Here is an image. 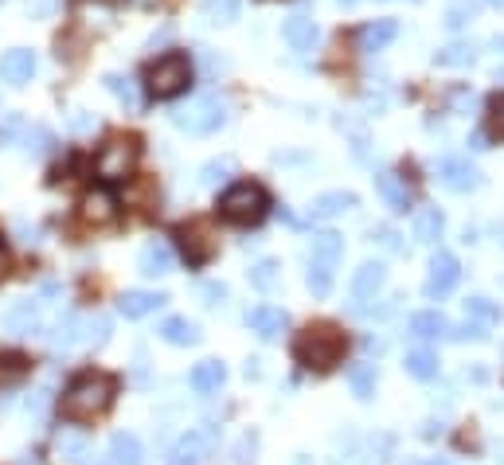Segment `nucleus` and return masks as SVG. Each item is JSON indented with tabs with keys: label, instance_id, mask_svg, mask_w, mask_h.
Instances as JSON below:
<instances>
[{
	"label": "nucleus",
	"instance_id": "obj_1",
	"mask_svg": "<svg viewBox=\"0 0 504 465\" xmlns=\"http://www.w3.org/2000/svg\"><path fill=\"white\" fill-rule=\"evenodd\" d=\"M344 356H348V333L336 321H309L293 336V360H298L305 372L324 375V372L340 368Z\"/></svg>",
	"mask_w": 504,
	"mask_h": 465
},
{
	"label": "nucleus",
	"instance_id": "obj_2",
	"mask_svg": "<svg viewBox=\"0 0 504 465\" xmlns=\"http://www.w3.org/2000/svg\"><path fill=\"white\" fill-rule=\"evenodd\" d=\"M117 395V380L106 372H86L78 375V380L67 383L63 399H59V414H63L67 422H94L98 414L110 411Z\"/></svg>",
	"mask_w": 504,
	"mask_h": 465
},
{
	"label": "nucleus",
	"instance_id": "obj_3",
	"mask_svg": "<svg viewBox=\"0 0 504 465\" xmlns=\"http://www.w3.org/2000/svg\"><path fill=\"white\" fill-rule=\"evenodd\" d=\"M220 215L235 227H259L270 215V196H266L262 184L243 180L220 196Z\"/></svg>",
	"mask_w": 504,
	"mask_h": 465
},
{
	"label": "nucleus",
	"instance_id": "obj_4",
	"mask_svg": "<svg viewBox=\"0 0 504 465\" xmlns=\"http://www.w3.org/2000/svg\"><path fill=\"white\" fill-rule=\"evenodd\" d=\"M192 86V63L188 55H161L149 67V94L153 98H176Z\"/></svg>",
	"mask_w": 504,
	"mask_h": 465
},
{
	"label": "nucleus",
	"instance_id": "obj_5",
	"mask_svg": "<svg viewBox=\"0 0 504 465\" xmlns=\"http://www.w3.org/2000/svg\"><path fill=\"white\" fill-rule=\"evenodd\" d=\"M137 156H141V141H137V137H114V141H106L102 153L94 156V168H98L102 180L117 184V180H125V176L133 172Z\"/></svg>",
	"mask_w": 504,
	"mask_h": 465
},
{
	"label": "nucleus",
	"instance_id": "obj_6",
	"mask_svg": "<svg viewBox=\"0 0 504 465\" xmlns=\"http://www.w3.org/2000/svg\"><path fill=\"white\" fill-rule=\"evenodd\" d=\"M172 122L188 133H215L227 122V102L220 94H204V98H196L188 110H176Z\"/></svg>",
	"mask_w": 504,
	"mask_h": 465
},
{
	"label": "nucleus",
	"instance_id": "obj_7",
	"mask_svg": "<svg viewBox=\"0 0 504 465\" xmlns=\"http://www.w3.org/2000/svg\"><path fill=\"white\" fill-rule=\"evenodd\" d=\"M176 239H180V254L188 266H207L215 259V251H220V239H215L212 223H204V220L176 227Z\"/></svg>",
	"mask_w": 504,
	"mask_h": 465
},
{
	"label": "nucleus",
	"instance_id": "obj_8",
	"mask_svg": "<svg viewBox=\"0 0 504 465\" xmlns=\"http://www.w3.org/2000/svg\"><path fill=\"white\" fill-rule=\"evenodd\" d=\"M220 446V427H196L188 430L168 453V465H204Z\"/></svg>",
	"mask_w": 504,
	"mask_h": 465
},
{
	"label": "nucleus",
	"instance_id": "obj_9",
	"mask_svg": "<svg viewBox=\"0 0 504 465\" xmlns=\"http://www.w3.org/2000/svg\"><path fill=\"white\" fill-rule=\"evenodd\" d=\"M461 282V262L453 254L438 251L430 259V274H427V298H446L453 285Z\"/></svg>",
	"mask_w": 504,
	"mask_h": 465
},
{
	"label": "nucleus",
	"instance_id": "obj_10",
	"mask_svg": "<svg viewBox=\"0 0 504 465\" xmlns=\"http://www.w3.org/2000/svg\"><path fill=\"white\" fill-rule=\"evenodd\" d=\"M438 180L450 192H473V188H481V172L466 156H446V161H438Z\"/></svg>",
	"mask_w": 504,
	"mask_h": 465
},
{
	"label": "nucleus",
	"instance_id": "obj_11",
	"mask_svg": "<svg viewBox=\"0 0 504 465\" xmlns=\"http://www.w3.org/2000/svg\"><path fill=\"white\" fill-rule=\"evenodd\" d=\"M246 325H251L262 341H274L278 333H285L290 317H285V309H278V305H254V309L246 313Z\"/></svg>",
	"mask_w": 504,
	"mask_h": 465
},
{
	"label": "nucleus",
	"instance_id": "obj_12",
	"mask_svg": "<svg viewBox=\"0 0 504 465\" xmlns=\"http://www.w3.org/2000/svg\"><path fill=\"white\" fill-rule=\"evenodd\" d=\"M83 220L91 223V227H106V223H114L117 220V200L106 188H94V192H86V200H83Z\"/></svg>",
	"mask_w": 504,
	"mask_h": 465
},
{
	"label": "nucleus",
	"instance_id": "obj_13",
	"mask_svg": "<svg viewBox=\"0 0 504 465\" xmlns=\"http://www.w3.org/2000/svg\"><path fill=\"white\" fill-rule=\"evenodd\" d=\"M375 188H380V196L388 200L391 212H411L414 192L407 188V180H403L399 172H380V176H375Z\"/></svg>",
	"mask_w": 504,
	"mask_h": 465
},
{
	"label": "nucleus",
	"instance_id": "obj_14",
	"mask_svg": "<svg viewBox=\"0 0 504 465\" xmlns=\"http://www.w3.org/2000/svg\"><path fill=\"white\" fill-rule=\"evenodd\" d=\"M32 75H36V55L28 52V47H16V52H8L0 59V78H4V83L24 86Z\"/></svg>",
	"mask_w": 504,
	"mask_h": 465
},
{
	"label": "nucleus",
	"instance_id": "obj_15",
	"mask_svg": "<svg viewBox=\"0 0 504 465\" xmlns=\"http://www.w3.org/2000/svg\"><path fill=\"white\" fill-rule=\"evenodd\" d=\"M317 39H321V32H317V24H313L309 16H290L285 20V44L293 47V52H313L317 47Z\"/></svg>",
	"mask_w": 504,
	"mask_h": 465
},
{
	"label": "nucleus",
	"instance_id": "obj_16",
	"mask_svg": "<svg viewBox=\"0 0 504 465\" xmlns=\"http://www.w3.org/2000/svg\"><path fill=\"white\" fill-rule=\"evenodd\" d=\"M223 380H227V368H223L220 360H200V364L192 368V375H188L192 391H200V395L220 391V388H223Z\"/></svg>",
	"mask_w": 504,
	"mask_h": 465
},
{
	"label": "nucleus",
	"instance_id": "obj_17",
	"mask_svg": "<svg viewBox=\"0 0 504 465\" xmlns=\"http://www.w3.org/2000/svg\"><path fill=\"white\" fill-rule=\"evenodd\" d=\"M383 282H388L383 262H364L360 270H356V278H352V293L356 298H375V293L383 290Z\"/></svg>",
	"mask_w": 504,
	"mask_h": 465
},
{
	"label": "nucleus",
	"instance_id": "obj_18",
	"mask_svg": "<svg viewBox=\"0 0 504 465\" xmlns=\"http://www.w3.org/2000/svg\"><path fill=\"white\" fill-rule=\"evenodd\" d=\"M141 274H149V278H161V274L172 270V246L161 243V239H153L149 246L141 251Z\"/></svg>",
	"mask_w": 504,
	"mask_h": 465
},
{
	"label": "nucleus",
	"instance_id": "obj_19",
	"mask_svg": "<svg viewBox=\"0 0 504 465\" xmlns=\"http://www.w3.org/2000/svg\"><path fill=\"white\" fill-rule=\"evenodd\" d=\"M164 301H168L164 293H149V290H130V293H125V298L117 301V305H122V313L130 317V321H137V317H149L153 309H161Z\"/></svg>",
	"mask_w": 504,
	"mask_h": 465
},
{
	"label": "nucleus",
	"instance_id": "obj_20",
	"mask_svg": "<svg viewBox=\"0 0 504 465\" xmlns=\"http://www.w3.org/2000/svg\"><path fill=\"white\" fill-rule=\"evenodd\" d=\"M106 465H141V442H137L133 434H114Z\"/></svg>",
	"mask_w": 504,
	"mask_h": 465
},
{
	"label": "nucleus",
	"instance_id": "obj_21",
	"mask_svg": "<svg viewBox=\"0 0 504 465\" xmlns=\"http://www.w3.org/2000/svg\"><path fill=\"white\" fill-rule=\"evenodd\" d=\"M411 333L422 336V341H434V336H450V321L438 309H422L411 317Z\"/></svg>",
	"mask_w": 504,
	"mask_h": 465
},
{
	"label": "nucleus",
	"instance_id": "obj_22",
	"mask_svg": "<svg viewBox=\"0 0 504 465\" xmlns=\"http://www.w3.org/2000/svg\"><path fill=\"white\" fill-rule=\"evenodd\" d=\"M395 36H399V24H395V20H375V24H368L360 32V47L364 52H383Z\"/></svg>",
	"mask_w": 504,
	"mask_h": 465
},
{
	"label": "nucleus",
	"instance_id": "obj_23",
	"mask_svg": "<svg viewBox=\"0 0 504 465\" xmlns=\"http://www.w3.org/2000/svg\"><path fill=\"white\" fill-rule=\"evenodd\" d=\"M161 341L176 344V349H188V344L200 341V333H196V325L188 321V317H168V321L161 325Z\"/></svg>",
	"mask_w": 504,
	"mask_h": 465
},
{
	"label": "nucleus",
	"instance_id": "obj_24",
	"mask_svg": "<svg viewBox=\"0 0 504 465\" xmlns=\"http://www.w3.org/2000/svg\"><path fill=\"white\" fill-rule=\"evenodd\" d=\"M442 231H446V220H442L438 207H422V212L414 215V239L419 243H438Z\"/></svg>",
	"mask_w": 504,
	"mask_h": 465
},
{
	"label": "nucleus",
	"instance_id": "obj_25",
	"mask_svg": "<svg viewBox=\"0 0 504 465\" xmlns=\"http://www.w3.org/2000/svg\"><path fill=\"white\" fill-rule=\"evenodd\" d=\"M348 207H356L352 192H324V196L313 200V220H332V215L348 212Z\"/></svg>",
	"mask_w": 504,
	"mask_h": 465
},
{
	"label": "nucleus",
	"instance_id": "obj_26",
	"mask_svg": "<svg viewBox=\"0 0 504 465\" xmlns=\"http://www.w3.org/2000/svg\"><path fill=\"white\" fill-rule=\"evenodd\" d=\"M340 251H344V243H340V235H336V231H321V235H313V246H309L313 262L336 266V259H340Z\"/></svg>",
	"mask_w": 504,
	"mask_h": 465
},
{
	"label": "nucleus",
	"instance_id": "obj_27",
	"mask_svg": "<svg viewBox=\"0 0 504 465\" xmlns=\"http://www.w3.org/2000/svg\"><path fill=\"white\" fill-rule=\"evenodd\" d=\"M8 329L20 333V336H32V333H39V305H32V301H20L16 309L8 313Z\"/></svg>",
	"mask_w": 504,
	"mask_h": 465
},
{
	"label": "nucleus",
	"instance_id": "obj_28",
	"mask_svg": "<svg viewBox=\"0 0 504 465\" xmlns=\"http://www.w3.org/2000/svg\"><path fill=\"white\" fill-rule=\"evenodd\" d=\"M407 372L414 380H434V375H438V356L427 352V349H411L407 352Z\"/></svg>",
	"mask_w": 504,
	"mask_h": 465
},
{
	"label": "nucleus",
	"instance_id": "obj_29",
	"mask_svg": "<svg viewBox=\"0 0 504 465\" xmlns=\"http://www.w3.org/2000/svg\"><path fill=\"white\" fill-rule=\"evenodd\" d=\"M473 59H477V47L473 44H450V47H442V52L434 55V63L438 67H469Z\"/></svg>",
	"mask_w": 504,
	"mask_h": 465
},
{
	"label": "nucleus",
	"instance_id": "obj_30",
	"mask_svg": "<svg viewBox=\"0 0 504 465\" xmlns=\"http://www.w3.org/2000/svg\"><path fill=\"white\" fill-rule=\"evenodd\" d=\"M477 20V0H450L446 4V28H466V24H473Z\"/></svg>",
	"mask_w": 504,
	"mask_h": 465
},
{
	"label": "nucleus",
	"instance_id": "obj_31",
	"mask_svg": "<svg viewBox=\"0 0 504 465\" xmlns=\"http://www.w3.org/2000/svg\"><path fill=\"white\" fill-rule=\"evenodd\" d=\"M106 91L122 98V102L130 106V110H137V106H141V94H137V86H133V78H130V75H106Z\"/></svg>",
	"mask_w": 504,
	"mask_h": 465
},
{
	"label": "nucleus",
	"instance_id": "obj_32",
	"mask_svg": "<svg viewBox=\"0 0 504 465\" xmlns=\"http://www.w3.org/2000/svg\"><path fill=\"white\" fill-rule=\"evenodd\" d=\"M305 282H309V290L317 293V298H329V290H332V266L313 262L309 274H305Z\"/></svg>",
	"mask_w": 504,
	"mask_h": 465
},
{
	"label": "nucleus",
	"instance_id": "obj_33",
	"mask_svg": "<svg viewBox=\"0 0 504 465\" xmlns=\"http://www.w3.org/2000/svg\"><path fill=\"white\" fill-rule=\"evenodd\" d=\"M352 391H356V399H372L375 395V372L368 368V364L352 368Z\"/></svg>",
	"mask_w": 504,
	"mask_h": 465
},
{
	"label": "nucleus",
	"instance_id": "obj_34",
	"mask_svg": "<svg viewBox=\"0 0 504 465\" xmlns=\"http://www.w3.org/2000/svg\"><path fill=\"white\" fill-rule=\"evenodd\" d=\"M274 278H278V262H274V259H262V262L251 270V282L259 285V290H270Z\"/></svg>",
	"mask_w": 504,
	"mask_h": 465
},
{
	"label": "nucleus",
	"instance_id": "obj_35",
	"mask_svg": "<svg viewBox=\"0 0 504 465\" xmlns=\"http://www.w3.org/2000/svg\"><path fill=\"white\" fill-rule=\"evenodd\" d=\"M489 133L504 141V94H492L489 98Z\"/></svg>",
	"mask_w": 504,
	"mask_h": 465
},
{
	"label": "nucleus",
	"instance_id": "obj_36",
	"mask_svg": "<svg viewBox=\"0 0 504 465\" xmlns=\"http://www.w3.org/2000/svg\"><path fill=\"white\" fill-rule=\"evenodd\" d=\"M59 450H63V458L75 461V465H83L86 458H91V446H86L83 438H63V442H59Z\"/></svg>",
	"mask_w": 504,
	"mask_h": 465
},
{
	"label": "nucleus",
	"instance_id": "obj_37",
	"mask_svg": "<svg viewBox=\"0 0 504 465\" xmlns=\"http://www.w3.org/2000/svg\"><path fill=\"white\" fill-rule=\"evenodd\" d=\"M207 12L220 16V24H227V20L239 16V0H207Z\"/></svg>",
	"mask_w": 504,
	"mask_h": 465
},
{
	"label": "nucleus",
	"instance_id": "obj_38",
	"mask_svg": "<svg viewBox=\"0 0 504 465\" xmlns=\"http://www.w3.org/2000/svg\"><path fill=\"white\" fill-rule=\"evenodd\" d=\"M466 309H469L473 317H485V321H500V309H497V305H489L485 298H469Z\"/></svg>",
	"mask_w": 504,
	"mask_h": 465
},
{
	"label": "nucleus",
	"instance_id": "obj_39",
	"mask_svg": "<svg viewBox=\"0 0 504 465\" xmlns=\"http://www.w3.org/2000/svg\"><path fill=\"white\" fill-rule=\"evenodd\" d=\"M0 372H4V375H24L28 360L20 352H4V356H0Z\"/></svg>",
	"mask_w": 504,
	"mask_h": 465
},
{
	"label": "nucleus",
	"instance_id": "obj_40",
	"mask_svg": "<svg viewBox=\"0 0 504 465\" xmlns=\"http://www.w3.org/2000/svg\"><path fill=\"white\" fill-rule=\"evenodd\" d=\"M71 341H78V317H63L55 329V344H71Z\"/></svg>",
	"mask_w": 504,
	"mask_h": 465
},
{
	"label": "nucleus",
	"instance_id": "obj_41",
	"mask_svg": "<svg viewBox=\"0 0 504 465\" xmlns=\"http://www.w3.org/2000/svg\"><path fill=\"white\" fill-rule=\"evenodd\" d=\"M204 298H207V305H220L227 298V285L223 282H207L204 285Z\"/></svg>",
	"mask_w": 504,
	"mask_h": 465
},
{
	"label": "nucleus",
	"instance_id": "obj_42",
	"mask_svg": "<svg viewBox=\"0 0 504 465\" xmlns=\"http://www.w3.org/2000/svg\"><path fill=\"white\" fill-rule=\"evenodd\" d=\"M453 336H458V341H469V336H473V341H485L489 333H485V325H461Z\"/></svg>",
	"mask_w": 504,
	"mask_h": 465
},
{
	"label": "nucleus",
	"instance_id": "obj_43",
	"mask_svg": "<svg viewBox=\"0 0 504 465\" xmlns=\"http://www.w3.org/2000/svg\"><path fill=\"white\" fill-rule=\"evenodd\" d=\"M375 235H380V243L388 246V251H399V235H395L391 227H380V231H375Z\"/></svg>",
	"mask_w": 504,
	"mask_h": 465
},
{
	"label": "nucleus",
	"instance_id": "obj_44",
	"mask_svg": "<svg viewBox=\"0 0 504 465\" xmlns=\"http://www.w3.org/2000/svg\"><path fill=\"white\" fill-rule=\"evenodd\" d=\"M8 266H12V262H8V251H4V246H0V282L8 278Z\"/></svg>",
	"mask_w": 504,
	"mask_h": 465
},
{
	"label": "nucleus",
	"instance_id": "obj_45",
	"mask_svg": "<svg viewBox=\"0 0 504 465\" xmlns=\"http://www.w3.org/2000/svg\"><path fill=\"white\" fill-rule=\"evenodd\" d=\"M414 465H446L442 458H427V461H414Z\"/></svg>",
	"mask_w": 504,
	"mask_h": 465
},
{
	"label": "nucleus",
	"instance_id": "obj_46",
	"mask_svg": "<svg viewBox=\"0 0 504 465\" xmlns=\"http://www.w3.org/2000/svg\"><path fill=\"white\" fill-rule=\"evenodd\" d=\"M340 4H344V8H352V4H360V0H340Z\"/></svg>",
	"mask_w": 504,
	"mask_h": 465
},
{
	"label": "nucleus",
	"instance_id": "obj_47",
	"mask_svg": "<svg viewBox=\"0 0 504 465\" xmlns=\"http://www.w3.org/2000/svg\"><path fill=\"white\" fill-rule=\"evenodd\" d=\"M489 4H492V8H504V0H489Z\"/></svg>",
	"mask_w": 504,
	"mask_h": 465
},
{
	"label": "nucleus",
	"instance_id": "obj_48",
	"mask_svg": "<svg viewBox=\"0 0 504 465\" xmlns=\"http://www.w3.org/2000/svg\"><path fill=\"white\" fill-rule=\"evenodd\" d=\"M500 47H504V39H500Z\"/></svg>",
	"mask_w": 504,
	"mask_h": 465
}]
</instances>
